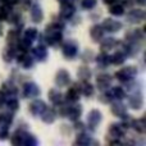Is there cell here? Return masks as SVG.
Listing matches in <instances>:
<instances>
[{"label": "cell", "mask_w": 146, "mask_h": 146, "mask_svg": "<svg viewBox=\"0 0 146 146\" xmlns=\"http://www.w3.org/2000/svg\"><path fill=\"white\" fill-rule=\"evenodd\" d=\"M4 3H8V4H12V5H15V4H19L22 0H1Z\"/></svg>", "instance_id": "49"}, {"label": "cell", "mask_w": 146, "mask_h": 146, "mask_svg": "<svg viewBox=\"0 0 146 146\" xmlns=\"http://www.w3.org/2000/svg\"><path fill=\"white\" fill-rule=\"evenodd\" d=\"M14 113L12 111H7V113L0 114V124H4V126L10 127L13 124V119H14Z\"/></svg>", "instance_id": "40"}, {"label": "cell", "mask_w": 146, "mask_h": 146, "mask_svg": "<svg viewBox=\"0 0 146 146\" xmlns=\"http://www.w3.org/2000/svg\"><path fill=\"white\" fill-rule=\"evenodd\" d=\"M76 14V7L73 3H68V4H62L60 9H59V18L63 21H69L74 17Z\"/></svg>", "instance_id": "12"}, {"label": "cell", "mask_w": 146, "mask_h": 146, "mask_svg": "<svg viewBox=\"0 0 146 146\" xmlns=\"http://www.w3.org/2000/svg\"><path fill=\"white\" fill-rule=\"evenodd\" d=\"M99 101H100L101 104H110L111 101H113V98H111L110 94L105 90L100 94V96H99Z\"/></svg>", "instance_id": "44"}, {"label": "cell", "mask_w": 146, "mask_h": 146, "mask_svg": "<svg viewBox=\"0 0 146 146\" xmlns=\"http://www.w3.org/2000/svg\"><path fill=\"white\" fill-rule=\"evenodd\" d=\"M135 1H136L139 5H145L146 4V0H135Z\"/></svg>", "instance_id": "52"}, {"label": "cell", "mask_w": 146, "mask_h": 146, "mask_svg": "<svg viewBox=\"0 0 146 146\" xmlns=\"http://www.w3.org/2000/svg\"><path fill=\"white\" fill-rule=\"evenodd\" d=\"M46 108H48V105H46L45 101L40 100V99H37V98L33 99L30 103V105H28V110H30L31 115H33V117L41 115V113H42Z\"/></svg>", "instance_id": "11"}, {"label": "cell", "mask_w": 146, "mask_h": 146, "mask_svg": "<svg viewBox=\"0 0 146 146\" xmlns=\"http://www.w3.org/2000/svg\"><path fill=\"white\" fill-rule=\"evenodd\" d=\"M22 145L26 146H37L38 145V140L35 135L30 133L27 131L22 132Z\"/></svg>", "instance_id": "33"}, {"label": "cell", "mask_w": 146, "mask_h": 146, "mask_svg": "<svg viewBox=\"0 0 146 146\" xmlns=\"http://www.w3.org/2000/svg\"><path fill=\"white\" fill-rule=\"evenodd\" d=\"M109 13H110L113 17H122L124 14V7L122 4H111L109 7Z\"/></svg>", "instance_id": "39"}, {"label": "cell", "mask_w": 146, "mask_h": 146, "mask_svg": "<svg viewBox=\"0 0 146 146\" xmlns=\"http://www.w3.org/2000/svg\"><path fill=\"white\" fill-rule=\"evenodd\" d=\"M128 106L133 110H141L144 108V95L141 91L133 92L128 99Z\"/></svg>", "instance_id": "9"}, {"label": "cell", "mask_w": 146, "mask_h": 146, "mask_svg": "<svg viewBox=\"0 0 146 146\" xmlns=\"http://www.w3.org/2000/svg\"><path fill=\"white\" fill-rule=\"evenodd\" d=\"M109 94L111 95L113 100H123L124 98L127 96V92L122 86H115V87H111Z\"/></svg>", "instance_id": "34"}, {"label": "cell", "mask_w": 146, "mask_h": 146, "mask_svg": "<svg viewBox=\"0 0 146 146\" xmlns=\"http://www.w3.org/2000/svg\"><path fill=\"white\" fill-rule=\"evenodd\" d=\"M122 49L127 54V56H136L140 51V45L139 42H128L127 41V44L122 46Z\"/></svg>", "instance_id": "32"}, {"label": "cell", "mask_w": 146, "mask_h": 146, "mask_svg": "<svg viewBox=\"0 0 146 146\" xmlns=\"http://www.w3.org/2000/svg\"><path fill=\"white\" fill-rule=\"evenodd\" d=\"M82 113H83V110H82V105L81 104H71V109H69V113H68V117L67 118H69L72 122H74V121H78V119L82 117Z\"/></svg>", "instance_id": "29"}, {"label": "cell", "mask_w": 146, "mask_h": 146, "mask_svg": "<svg viewBox=\"0 0 146 146\" xmlns=\"http://www.w3.org/2000/svg\"><path fill=\"white\" fill-rule=\"evenodd\" d=\"M137 73H139V71H137L136 67L127 66V67H124V68L117 71L115 74H114V77H115V80L119 81L121 83H127L128 81L135 80V78L137 77Z\"/></svg>", "instance_id": "1"}, {"label": "cell", "mask_w": 146, "mask_h": 146, "mask_svg": "<svg viewBox=\"0 0 146 146\" xmlns=\"http://www.w3.org/2000/svg\"><path fill=\"white\" fill-rule=\"evenodd\" d=\"M127 54L124 53L123 49H118L113 55H110V62L114 64V66H122V64L126 63L127 60Z\"/></svg>", "instance_id": "26"}, {"label": "cell", "mask_w": 146, "mask_h": 146, "mask_svg": "<svg viewBox=\"0 0 146 146\" xmlns=\"http://www.w3.org/2000/svg\"><path fill=\"white\" fill-rule=\"evenodd\" d=\"M146 18V13L142 9H132L131 12L127 14V21L132 25H139V23L144 22Z\"/></svg>", "instance_id": "14"}, {"label": "cell", "mask_w": 146, "mask_h": 146, "mask_svg": "<svg viewBox=\"0 0 146 146\" xmlns=\"http://www.w3.org/2000/svg\"><path fill=\"white\" fill-rule=\"evenodd\" d=\"M22 132H23V129L18 128L17 131L13 133L12 139H10V142H12V145H17V146L22 145Z\"/></svg>", "instance_id": "41"}, {"label": "cell", "mask_w": 146, "mask_h": 146, "mask_svg": "<svg viewBox=\"0 0 146 146\" xmlns=\"http://www.w3.org/2000/svg\"><path fill=\"white\" fill-rule=\"evenodd\" d=\"M144 37H145L144 31L140 30V28H133V30L128 31L126 35V40L128 42H140Z\"/></svg>", "instance_id": "25"}, {"label": "cell", "mask_w": 146, "mask_h": 146, "mask_svg": "<svg viewBox=\"0 0 146 146\" xmlns=\"http://www.w3.org/2000/svg\"><path fill=\"white\" fill-rule=\"evenodd\" d=\"M73 129H74L77 133H82V132H86V126H85V123H82V122L78 119V121H74Z\"/></svg>", "instance_id": "47"}, {"label": "cell", "mask_w": 146, "mask_h": 146, "mask_svg": "<svg viewBox=\"0 0 146 146\" xmlns=\"http://www.w3.org/2000/svg\"><path fill=\"white\" fill-rule=\"evenodd\" d=\"M31 19L36 25L44 21V12L38 4H31Z\"/></svg>", "instance_id": "21"}, {"label": "cell", "mask_w": 146, "mask_h": 146, "mask_svg": "<svg viewBox=\"0 0 146 146\" xmlns=\"http://www.w3.org/2000/svg\"><path fill=\"white\" fill-rule=\"evenodd\" d=\"M21 32H22V31L17 30V28H13V30H10L9 32H8V35H7V45L14 46V48H15L18 40L21 38Z\"/></svg>", "instance_id": "30"}, {"label": "cell", "mask_w": 146, "mask_h": 146, "mask_svg": "<svg viewBox=\"0 0 146 146\" xmlns=\"http://www.w3.org/2000/svg\"><path fill=\"white\" fill-rule=\"evenodd\" d=\"M59 106H60V108H59V115L60 117H68L69 109H71V104L69 103H66V104L62 103Z\"/></svg>", "instance_id": "45"}, {"label": "cell", "mask_w": 146, "mask_h": 146, "mask_svg": "<svg viewBox=\"0 0 146 146\" xmlns=\"http://www.w3.org/2000/svg\"><path fill=\"white\" fill-rule=\"evenodd\" d=\"M77 77L80 78V81H88L91 77H92V72H91V69L88 68L87 66H82L78 68Z\"/></svg>", "instance_id": "37"}, {"label": "cell", "mask_w": 146, "mask_h": 146, "mask_svg": "<svg viewBox=\"0 0 146 146\" xmlns=\"http://www.w3.org/2000/svg\"><path fill=\"white\" fill-rule=\"evenodd\" d=\"M48 99L53 105H60L64 101V96L58 88H51L48 92Z\"/></svg>", "instance_id": "23"}, {"label": "cell", "mask_w": 146, "mask_h": 146, "mask_svg": "<svg viewBox=\"0 0 146 146\" xmlns=\"http://www.w3.org/2000/svg\"><path fill=\"white\" fill-rule=\"evenodd\" d=\"M80 96H81V92H80L78 83H74V85H72L71 87L68 88L66 96H64V100H66V103L74 104V103H77V101L80 100Z\"/></svg>", "instance_id": "15"}, {"label": "cell", "mask_w": 146, "mask_h": 146, "mask_svg": "<svg viewBox=\"0 0 146 146\" xmlns=\"http://www.w3.org/2000/svg\"><path fill=\"white\" fill-rule=\"evenodd\" d=\"M104 36H105V31L103 30L100 25H94L90 28V37L94 42H100L104 38Z\"/></svg>", "instance_id": "20"}, {"label": "cell", "mask_w": 146, "mask_h": 146, "mask_svg": "<svg viewBox=\"0 0 146 146\" xmlns=\"http://www.w3.org/2000/svg\"><path fill=\"white\" fill-rule=\"evenodd\" d=\"M17 54H18L17 48L7 45L4 48V50H3V53H1V58L5 63H10V62H13V59H15Z\"/></svg>", "instance_id": "24"}, {"label": "cell", "mask_w": 146, "mask_h": 146, "mask_svg": "<svg viewBox=\"0 0 146 146\" xmlns=\"http://www.w3.org/2000/svg\"><path fill=\"white\" fill-rule=\"evenodd\" d=\"M5 100H7V96L4 95V92H3L1 90H0V110H1L3 106L5 105Z\"/></svg>", "instance_id": "48"}, {"label": "cell", "mask_w": 146, "mask_h": 146, "mask_svg": "<svg viewBox=\"0 0 146 146\" xmlns=\"http://www.w3.org/2000/svg\"><path fill=\"white\" fill-rule=\"evenodd\" d=\"M118 45H119V41H117L114 37H104L103 40L100 41L101 51H105V53L115 49Z\"/></svg>", "instance_id": "22"}, {"label": "cell", "mask_w": 146, "mask_h": 146, "mask_svg": "<svg viewBox=\"0 0 146 146\" xmlns=\"http://www.w3.org/2000/svg\"><path fill=\"white\" fill-rule=\"evenodd\" d=\"M101 121H103V113L99 109H92L87 114V128L90 131H96Z\"/></svg>", "instance_id": "4"}, {"label": "cell", "mask_w": 146, "mask_h": 146, "mask_svg": "<svg viewBox=\"0 0 146 146\" xmlns=\"http://www.w3.org/2000/svg\"><path fill=\"white\" fill-rule=\"evenodd\" d=\"M131 128H133L137 133L140 135H144L146 132V123H145V117L140 119H133L132 118V122H131Z\"/></svg>", "instance_id": "31"}, {"label": "cell", "mask_w": 146, "mask_h": 146, "mask_svg": "<svg viewBox=\"0 0 146 146\" xmlns=\"http://www.w3.org/2000/svg\"><path fill=\"white\" fill-rule=\"evenodd\" d=\"M15 59H17L18 64H19V66L22 67L23 69H26V71H28V69H32L33 66H35V59H33L32 54L18 53L17 56H15Z\"/></svg>", "instance_id": "6"}, {"label": "cell", "mask_w": 146, "mask_h": 146, "mask_svg": "<svg viewBox=\"0 0 146 146\" xmlns=\"http://www.w3.org/2000/svg\"><path fill=\"white\" fill-rule=\"evenodd\" d=\"M0 90L4 92V95L7 96V98H10V96H17V95H18V88H17V86H15L13 82H10V81H8V82L3 83V85H1V88H0Z\"/></svg>", "instance_id": "27"}, {"label": "cell", "mask_w": 146, "mask_h": 146, "mask_svg": "<svg viewBox=\"0 0 146 146\" xmlns=\"http://www.w3.org/2000/svg\"><path fill=\"white\" fill-rule=\"evenodd\" d=\"M82 60L85 62V63H91V62H94L95 60V54H94V51L90 50V49H86L82 54Z\"/></svg>", "instance_id": "43"}, {"label": "cell", "mask_w": 146, "mask_h": 146, "mask_svg": "<svg viewBox=\"0 0 146 146\" xmlns=\"http://www.w3.org/2000/svg\"><path fill=\"white\" fill-rule=\"evenodd\" d=\"M98 4V0H81V8L83 10H92Z\"/></svg>", "instance_id": "42"}, {"label": "cell", "mask_w": 146, "mask_h": 146, "mask_svg": "<svg viewBox=\"0 0 146 146\" xmlns=\"http://www.w3.org/2000/svg\"><path fill=\"white\" fill-rule=\"evenodd\" d=\"M78 87H80L81 95H83L85 98H92L94 94H95V86L88 81H81L78 83Z\"/></svg>", "instance_id": "18"}, {"label": "cell", "mask_w": 146, "mask_h": 146, "mask_svg": "<svg viewBox=\"0 0 146 146\" xmlns=\"http://www.w3.org/2000/svg\"><path fill=\"white\" fill-rule=\"evenodd\" d=\"M94 62H95L96 66H98L100 69L108 68V67L111 64L110 55H109L108 53H105V51H101L100 54H98V55L95 56V60H94Z\"/></svg>", "instance_id": "17"}, {"label": "cell", "mask_w": 146, "mask_h": 146, "mask_svg": "<svg viewBox=\"0 0 146 146\" xmlns=\"http://www.w3.org/2000/svg\"><path fill=\"white\" fill-rule=\"evenodd\" d=\"M32 56L36 62H40V63H44V62L48 60L49 58V51L46 45H42V44H38L37 46L32 48Z\"/></svg>", "instance_id": "8"}, {"label": "cell", "mask_w": 146, "mask_h": 146, "mask_svg": "<svg viewBox=\"0 0 146 146\" xmlns=\"http://www.w3.org/2000/svg\"><path fill=\"white\" fill-rule=\"evenodd\" d=\"M111 82H113V77L108 73H101L96 77V87L101 91L108 90L111 86Z\"/></svg>", "instance_id": "13"}, {"label": "cell", "mask_w": 146, "mask_h": 146, "mask_svg": "<svg viewBox=\"0 0 146 146\" xmlns=\"http://www.w3.org/2000/svg\"><path fill=\"white\" fill-rule=\"evenodd\" d=\"M40 94H41V90L37 83L32 82V81H28V82L23 83L22 96L25 99H36L40 96Z\"/></svg>", "instance_id": "3"}, {"label": "cell", "mask_w": 146, "mask_h": 146, "mask_svg": "<svg viewBox=\"0 0 146 146\" xmlns=\"http://www.w3.org/2000/svg\"><path fill=\"white\" fill-rule=\"evenodd\" d=\"M117 0H103V3L104 4H106V5H111V4H114Z\"/></svg>", "instance_id": "50"}, {"label": "cell", "mask_w": 146, "mask_h": 146, "mask_svg": "<svg viewBox=\"0 0 146 146\" xmlns=\"http://www.w3.org/2000/svg\"><path fill=\"white\" fill-rule=\"evenodd\" d=\"M126 133V128L121 123H111L108 128V139L121 140Z\"/></svg>", "instance_id": "7"}, {"label": "cell", "mask_w": 146, "mask_h": 146, "mask_svg": "<svg viewBox=\"0 0 146 146\" xmlns=\"http://www.w3.org/2000/svg\"><path fill=\"white\" fill-rule=\"evenodd\" d=\"M71 81H72L71 73L64 68L59 69L55 73V77H54V82H55V85L58 87H67V86L71 85Z\"/></svg>", "instance_id": "5"}, {"label": "cell", "mask_w": 146, "mask_h": 146, "mask_svg": "<svg viewBox=\"0 0 146 146\" xmlns=\"http://www.w3.org/2000/svg\"><path fill=\"white\" fill-rule=\"evenodd\" d=\"M15 48H17L18 53H28L31 50V48H32V42L25 37H21L18 40L17 45H15Z\"/></svg>", "instance_id": "35"}, {"label": "cell", "mask_w": 146, "mask_h": 146, "mask_svg": "<svg viewBox=\"0 0 146 146\" xmlns=\"http://www.w3.org/2000/svg\"><path fill=\"white\" fill-rule=\"evenodd\" d=\"M23 37L27 38L28 41L33 42L35 40H37L38 37V30L36 27H28L25 30V33H23Z\"/></svg>", "instance_id": "38"}, {"label": "cell", "mask_w": 146, "mask_h": 146, "mask_svg": "<svg viewBox=\"0 0 146 146\" xmlns=\"http://www.w3.org/2000/svg\"><path fill=\"white\" fill-rule=\"evenodd\" d=\"M9 137V127L0 124V141H4Z\"/></svg>", "instance_id": "46"}, {"label": "cell", "mask_w": 146, "mask_h": 146, "mask_svg": "<svg viewBox=\"0 0 146 146\" xmlns=\"http://www.w3.org/2000/svg\"><path fill=\"white\" fill-rule=\"evenodd\" d=\"M74 145L78 146H85V145H99V141H95L91 136H88L86 132L82 133H77V137L74 140Z\"/></svg>", "instance_id": "19"}, {"label": "cell", "mask_w": 146, "mask_h": 146, "mask_svg": "<svg viewBox=\"0 0 146 146\" xmlns=\"http://www.w3.org/2000/svg\"><path fill=\"white\" fill-rule=\"evenodd\" d=\"M122 26L123 25H122L119 21L114 19V18H106V19L103 21L101 27H103V30L105 31V32L115 33V32H118V31L122 30Z\"/></svg>", "instance_id": "10"}, {"label": "cell", "mask_w": 146, "mask_h": 146, "mask_svg": "<svg viewBox=\"0 0 146 146\" xmlns=\"http://www.w3.org/2000/svg\"><path fill=\"white\" fill-rule=\"evenodd\" d=\"M56 119V113L54 109L51 108H46L45 110L41 113V121L45 124H53Z\"/></svg>", "instance_id": "28"}, {"label": "cell", "mask_w": 146, "mask_h": 146, "mask_svg": "<svg viewBox=\"0 0 146 146\" xmlns=\"http://www.w3.org/2000/svg\"><path fill=\"white\" fill-rule=\"evenodd\" d=\"M5 105H7V108L9 109V111H12V113H15V111L19 110V100H18L15 96H10V98H7V100H5Z\"/></svg>", "instance_id": "36"}, {"label": "cell", "mask_w": 146, "mask_h": 146, "mask_svg": "<svg viewBox=\"0 0 146 146\" xmlns=\"http://www.w3.org/2000/svg\"><path fill=\"white\" fill-rule=\"evenodd\" d=\"M74 0H58V3H60V4H68V3H73Z\"/></svg>", "instance_id": "51"}, {"label": "cell", "mask_w": 146, "mask_h": 146, "mask_svg": "<svg viewBox=\"0 0 146 146\" xmlns=\"http://www.w3.org/2000/svg\"><path fill=\"white\" fill-rule=\"evenodd\" d=\"M110 111L113 115L118 117V118H122L123 115L127 114V108L122 100H115V101H111V106H110Z\"/></svg>", "instance_id": "16"}, {"label": "cell", "mask_w": 146, "mask_h": 146, "mask_svg": "<svg viewBox=\"0 0 146 146\" xmlns=\"http://www.w3.org/2000/svg\"><path fill=\"white\" fill-rule=\"evenodd\" d=\"M60 48H62V54H63V56L67 60H72L78 55L80 48H78V42L74 40L64 41V42H62Z\"/></svg>", "instance_id": "2"}]
</instances>
